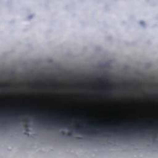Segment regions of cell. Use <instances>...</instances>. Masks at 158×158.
<instances>
[{
	"instance_id": "obj_1",
	"label": "cell",
	"mask_w": 158,
	"mask_h": 158,
	"mask_svg": "<svg viewBox=\"0 0 158 158\" xmlns=\"http://www.w3.org/2000/svg\"><path fill=\"white\" fill-rule=\"evenodd\" d=\"M20 126L23 133L28 137L36 135L35 124L33 119L29 116H23L20 119Z\"/></svg>"
}]
</instances>
